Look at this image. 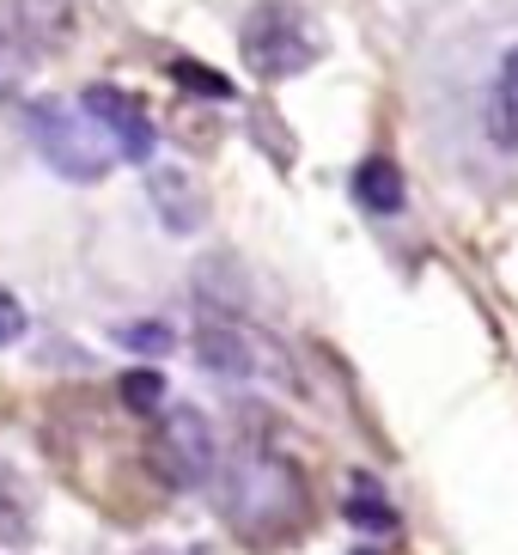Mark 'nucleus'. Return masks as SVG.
Listing matches in <instances>:
<instances>
[{"mask_svg": "<svg viewBox=\"0 0 518 555\" xmlns=\"http://www.w3.org/2000/svg\"><path fill=\"white\" fill-rule=\"evenodd\" d=\"M488 129H494V141H501V147H518V50H506V62H501Z\"/></svg>", "mask_w": 518, "mask_h": 555, "instance_id": "nucleus-11", "label": "nucleus"}, {"mask_svg": "<svg viewBox=\"0 0 518 555\" xmlns=\"http://www.w3.org/2000/svg\"><path fill=\"white\" fill-rule=\"evenodd\" d=\"M226 519L250 543H275L306 525V482L269 452H244L226 476Z\"/></svg>", "mask_w": 518, "mask_h": 555, "instance_id": "nucleus-1", "label": "nucleus"}, {"mask_svg": "<svg viewBox=\"0 0 518 555\" xmlns=\"http://www.w3.org/2000/svg\"><path fill=\"white\" fill-rule=\"evenodd\" d=\"M360 555H366V550H360Z\"/></svg>", "mask_w": 518, "mask_h": 555, "instance_id": "nucleus-18", "label": "nucleus"}, {"mask_svg": "<svg viewBox=\"0 0 518 555\" xmlns=\"http://www.w3.org/2000/svg\"><path fill=\"white\" fill-rule=\"evenodd\" d=\"M354 196H360V208L366 214H397L403 208V171H397V159H360V171H354Z\"/></svg>", "mask_w": 518, "mask_h": 555, "instance_id": "nucleus-8", "label": "nucleus"}, {"mask_svg": "<svg viewBox=\"0 0 518 555\" xmlns=\"http://www.w3.org/2000/svg\"><path fill=\"white\" fill-rule=\"evenodd\" d=\"M146 470L159 476L165 489H190L213 470V427L202 409H171L159 422V434L146 440Z\"/></svg>", "mask_w": 518, "mask_h": 555, "instance_id": "nucleus-5", "label": "nucleus"}, {"mask_svg": "<svg viewBox=\"0 0 518 555\" xmlns=\"http://www.w3.org/2000/svg\"><path fill=\"white\" fill-rule=\"evenodd\" d=\"M122 348H141V354H165V348H171V330H165V324H122Z\"/></svg>", "mask_w": 518, "mask_h": 555, "instance_id": "nucleus-15", "label": "nucleus"}, {"mask_svg": "<svg viewBox=\"0 0 518 555\" xmlns=\"http://www.w3.org/2000/svg\"><path fill=\"white\" fill-rule=\"evenodd\" d=\"M171 80H178L183 92H195V99H208V104H226V99H232V80H226V74H213V67L190 62V55H178V62H171Z\"/></svg>", "mask_w": 518, "mask_h": 555, "instance_id": "nucleus-13", "label": "nucleus"}, {"mask_svg": "<svg viewBox=\"0 0 518 555\" xmlns=\"http://www.w3.org/2000/svg\"><path fill=\"white\" fill-rule=\"evenodd\" d=\"M31 525H37V506L25 476L0 457V543H31Z\"/></svg>", "mask_w": 518, "mask_h": 555, "instance_id": "nucleus-9", "label": "nucleus"}, {"mask_svg": "<svg viewBox=\"0 0 518 555\" xmlns=\"http://www.w3.org/2000/svg\"><path fill=\"white\" fill-rule=\"evenodd\" d=\"M238 50L257 80H293V74H306L324 55V37L311 31V18L293 0H262L257 13L244 18Z\"/></svg>", "mask_w": 518, "mask_h": 555, "instance_id": "nucleus-3", "label": "nucleus"}, {"mask_svg": "<svg viewBox=\"0 0 518 555\" xmlns=\"http://www.w3.org/2000/svg\"><path fill=\"white\" fill-rule=\"evenodd\" d=\"M80 104L98 116V129L111 134V147L122 153L129 165L153 159V116H146L129 92H116V86H86Z\"/></svg>", "mask_w": 518, "mask_h": 555, "instance_id": "nucleus-6", "label": "nucleus"}, {"mask_svg": "<svg viewBox=\"0 0 518 555\" xmlns=\"http://www.w3.org/2000/svg\"><path fill=\"white\" fill-rule=\"evenodd\" d=\"M195 354L208 373H226V378H287L293 385V366L262 330L238 324V318H202L195 330Z\"/></svg>", "mask_w": 518, "mask_h": 555, "instance_id": "nucleus-4", "label": "nucleus"}, {"mask_svg": "<svg viewBox=\"0 0 518 555\" xmlns=\"http://www.w3.org/2000/svg\"><path fill=\"white\" fill-rule=\"evenodd\" d=\"M25 129H31V147L43 153L62 178L74 183H98L111 171V134L98 129V116L86 104H67V99H31L25 111Z\"/></svg>", "mask_w": 518, "mask_h": 555, "instance_id": "nucleus-2", "label": "nucleus"}, {"mask_svg": "<svg viewBox=\"0 0 518 555\" xmlns=\"http://www.w3.org/2000/svg\"><path fill=\"white\" fill-rule=\"evenodd\" d=\"M18 86H25V50L0 37V99H18Z\"/></svg>", "mask_w": 518, "mask_h": 555, "instance_id": "nucleus-14", "label": "nucleus"}, {"mask_svg": "<svg viewBox=\"0 0 518 555\" xmlns=\"http://www.w3.org/2000/svg\"><path fill=\"white\" fill-rule=\"evenodd\" d=\"M146 196H153V208H159V220L171 232H195L202 227V196H195V183L183 178V171H153V183H146Z\"/></svg>", "mask_w": 518, "mask_h": 555, "instance_id": "nucleus-7", "label": "nucleus"}, {"mask_svg": "<svg viewBox=\"0 0 518 555\" xmlns=\"http://www.w3.org/2000/svg\"><path fill=\"white\" fill-rule=\"evenodd\" d=\"M116 397H122V409H129V415H159V403H165V378L153 373V366H134V373H122Z\"/></svg>", "mask_w": 518, "mask_h": 555, "instance_id": "nucleus-12", "label": "nucleus"}, {"mask_svg": "<svg viewBox=\"0 0 518 555\" xmlns=\"http://www.w3.org/2000/svg\"><path fill=\"white\" fill-rule=\"evenodd\" d=\"M18 336H25V306L0 287V343H18Z\"/></svg>", "mask_w": 518, "mask_h": 555, "instance_id": "nucleus-16", "label": "nucleus"}, {"mask_svg": "<svg viewBox=\"0 0 518 555\" xmlns=\"http://www.w3.org/2000/svg\"><path fill=\"white\" fill-rule=\"evenodd\" d=\"M146 555H171V550H146Z\"/></svg>", "mask_w": 518, "mask_h": 555, "instance_id": "nucleus-17", "label": "nucleus"}, {"mask_svg": "<svg viewBox=\"0 0 518 555\" xmlns=\"http://www.w3.org/2000/svg\"><path fill=\"white\" fill-rule=\"evenodd\" d=\"M341 513H348V525H360V531H397V506L378 494L373 476H354V482H348Z\"/></svg>", "mask_w": 518, "mask_h": 555, "instance_id": "nucleus-10", "label": "nucleus"}]
</instances>
